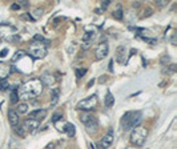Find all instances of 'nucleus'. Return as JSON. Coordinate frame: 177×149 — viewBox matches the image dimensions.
<instances>
[{
    "instance_id": "obj_1",
    "label": "nucleus",
    "mask_w": 177,
    "mask_h": 149,
    "mask_svg": "<svg viewBox=\"0 0 177 149\" xmlns=\"http://www.w3.org/2000/svg\"><path fill=\"white\" fill-rule=\"evenodd\" d=\"M43 82L40 81V79H31L28 81H25L17 92V97L23 98V100H30V98H35L43 92Z\"/></svg>"
},
{
    "instance_id": "obj_2",
    "label": "nucleus",
    "mask_w": 177,
    "mask_h": 149,
    "mask_svg": "<svg viewBox=\"0 0 177 149\" xmlns=\"http://www.w3.org/2000/svg\"><path fill=\"white\" fill-rule=\"evenodd\" d=\"M141 120H142V113L140 111L126 112L123 116V119H121V129H123L124 132L134 129L136 127H139Z\"/></svg>"
},
{
    "instance_id": "obj_3",
    "label": "nucleus",
    "mask_w": 177,
    "mask_h": 149,
    "mask_svg": "<svg viewBox=\"0 0 177 149\" xmlns=\"http://www.w3.org/2000/svg\"><path fill=\"white\" fill-rule=\"evenodd\" d=\"M49 43H43V41H36L33 40L28 47V53L35 59H43L47 55V45Z\"/></svg>"
},
{
    "instance_id": "obj_4",
    "label": "nucleus",
    "mask_w": 177,
    "mask_h": 149,
    "mask_svg": "<svg viewBox=\"0 0 177 149\" xmlns=\"http://www.w3.org/2000/svg\"><path fill=\"white\" fill-rule=\"evenodd\" d=\"M148 135V130L142 127H136L134 129H132L131 133V142L132 145L134 146H141L144 144L145 138H147Z\"/></svg>"
},
{
    "instance_id": "obj_5",
    "label": "nucleus",
    "mask_w": 177,
    "mask_h": 149,
    "mask_svg": "<svg viewBox=\"0 0 177 149\" xmlns=\"http://www.w3.org/2000/svg\"><path fill=\"white\" fill-rule=\"evenodd\" d=\"M97 105V96L96 95H92L88 96V97L83 98L81 101H79L77 104V109L83 112H89V111H93Z\"/></svg>"
},
{
    "instance_id": "obj_6",
    "label": "nucleus",
    "mask_w": 177,
    "mask_h": 149,
    "mask_svg": "<svg viewBox=\"0 0 177 149\" xmlns=\"http://www.w3.org/2000/svg\"><path fill=\"white\" fill-rule=\"evenodd\" d=\"M113 137H115V135H113V130L109 129L107 132V135L103 136V138L100 140L99 149H108V148H109V146L113 144Z\"/></svg>"
},
{
    "instance_id": "obj_7",
    "label": "nucleus",
    "mask_w": 177,
    "mask_h": 149,
    "mask_svg": "<svg viewBox=\"0 0 177 149\" xmlns=\"http://www.w3.org/2000/svg\"><path fill=\"white\" fill-rule=\"evenodd\" d=\"M108 51H109V47H108L107 43H105V41L100 43V44L96 47V49H95L96 59H97V60H101V59H104L105 56L108 55Z\"/></svg>"
},
{
    "instance_id": "obj_8",
    "label": "nucleus",
    "mask_w": 177,
    "mask_h": 149,
    "mask_svg": "<svg viewBox=\"0 0 177 149\" xmlns=\"http://www.w3.org/2000/svg\"><path fill=\"white\" fill-rule=\"evenodd\" d=\"M39 125H40V122L36 121V120H31V119H27L23 121L22 124V128L25 130V132H32V130L38 129Z\"/></svg>"
},
{
    "instance_id": "obj_9",
    "label": "nucleus",
    "mask_w": 177,
    "mask_h": 149,
    "mask_svg": "<svg viewBox=\"0 0 177 149\" xmlns=\"http://www.w3.org/2000/svg\"><path fill=\"white\" fill-rule=\"evenodd\" d=\"M46 116H47V111H46V109H36V111L28 113V119L36 120V121H39V122H40L41 120L46 119Z\"/></svg>"
},
{
    "instance_id": "obj_10",
    "label": "nucleus",
    "mask_w": 177,
    "mask_h": 149,
    "mask_svg": "<svg viewBox=\"0 0 177 149\" xmlns=\"http://www.w3.org/2000/svg\"><path fill=\"white\" fill-rule=\"evenodd\" d=\"M8 119H9V124H11L14 128L19 125L20 119H19V114L16 113L15 109H9V111H8Z\"/></svg>"
},
{
    "instance_id": "obj_11",
    "label": "nucleus",
    "mask_w": 177,
    "mask_h": 149,
    "mask_svg": "<svg viewBox=\"0 0 177 149\" xmlns=\"http://www.w3.org/2000/svg\"><path fill=\"white\" fill-rule=\"evenodd\" d=\"M125 52H126V49L124 45H120V47L117 48V51H116V60H117L118 63H121V64L125 63Z\"/></svg>"
},
{
    "instance_id": "obj_12",
    "label": "nucleus",
    "mask_w": 177,
    "mask_h": 149,
    "mask_svg": "<svg viewBox=\"0 0 177 149\" xmlns=\"http://www.w3.org/2000/svg\"><path fill=\"white\" fill-rule=\"evenodd\" d=\"M85 127H87V129L91 132V130H97V128H99V121H97V119L95 116H92L91 119L88 120V121L85 122Z\"/></svg>"
},
{
    "instance_id": "obj_13",
    "label": "nucleus",
    "mask_w": 177,
    "mask_h": 149,
    "mask_svg": "<svg viewBox=\"0 0 177 149\" xmlns=\"http://www.w3.org/2000/svg\"><path fill=\"white\" fill-rule=\"evenodd\" d=\"M9 72H11V69H9V65L0 63V80H7V77H8V74H9Z\"/></svg>"
},
{
    "instance_id": "obj_14",
    "label": "nucleus",
    "mask_w": 177,
    "mask_h": 149,
    "mask_svg": "<svg viewBox=\"0 0 177 149\" xmlns=\"http://www.w3.org/2000/svg\"><path fill=\"white\" fill-rule=\"evenodd\" d=\"M113 104H115V97H113V95L108 90L107 95H105V98H104V105L107 106V108H112Z\"/></svg>"
},
{
    "instance_id": "obj_15",
    "label": "nucleus",
    "mask_w": 177,
    "mask_h": 149,
    "mask_svg": "<svg viewBox=\"0 0 177 149\" xmlns=\"http://www.w3.org/2000/svg\"><path fill=\"white\" fill-rule=\"evenodd\" d=\"M95 35H96V33H95L93 31H92V32H85V33L83 35V43L85 44L84 47H88L89 43H92V40L95 39Z\"/></svg>"
},
{
    "instance_id": "obj_16",
    "label": "nucleus",
    "mask_w": 177,
    "mask_h": 149,
    "mask_svg": "<svg viewBox=\"0 0 177 149\" xmlns=\"http://www.w3.org/2000/svg\"><path fill=\"white\" fill-rule=\"evenodd\" d=\"M40 81L43 82V85L46 84V85H53L55 84V81H56V79L55 77H52L51 74H43L41 76V79H40Z\"/></svg>"
},
{
    "instance_id": "obj_17",
    "label": "nucleus",
    "mask_w": 177,
    "mask_h": 149,
    "mask_svg": "<svg viewBox=\"0 0 177 149\" xmlns=\"http://www.w3.org/2000/svg\"><path fill=\"white\" fill-rule=\"evenodd\" d=\"M15 111H16L17 114H25V113H28V104L27 103H19Z\"/></svg>"
},
{
    "instance_id": "obj_18",
    "label": "nucleus",
    "mask_w": 177,
    "mask_h": 149,
    "mask_svg": "<svg viewBox=\"0 0 177 149\" xmlns=\"http://www.w3.org/2000/svg\"><path fill=\"white\" fill-rule=\"evenodd\" d=\"M65 133H67L69 137H73L75 136V125L71 124V122H67V125H65Z\"/></svg>"
},
{
    "instance_id": "obj_19",
    "label": "nucleus",
    "mask_w": 177,
    "mask_h": 149,
    "mask_svg": "<svg viewBox=\"0 0 177 149\" xmlns=\"http://www.w3.org/2000/svg\"><path fill=\"white\" fill-rule=\"evenodd\" d=\"M51 104L52 105H55V104L57 103V100H59V89L57 88H55V89H52V96H51Z\"/></svg>"
},
{
    "instance_id": "obj_20",
    "label": "nucleus",
    "mask_w": 177,
    "mask_h": 149,
    "mask_svg": "<svg viewBox=\"0 0 177 149\" xmlns=\"http://www.w3.org/2000/svg\"><path fill=\"white\" fill-rule=\"evenodd\" d=\"M123 15H124V12H123V9H121L120 5H118L117 9L113 11V13H112V16L115 19H117V20H121V19H123Z\"/></svg>"
},
{
    "instance_id": "obj_21",
    "label": "nucleus",
    "mask_w": 177,
    "mask_h": 149,
    "mask_svg": "<svg viewBox=\"0 0 177 149\" xmlns=\"http://www.w3.org/2000/svg\"><path fill=\"white\" fill-rule=\"evenodd\" d=\"M55 125H56L57 130H60V132H64V130H65V125H67V122L63 121V120H60V122H59V121L55 122Z\"/></svg>"
},
{
    "instance_id": "obj_22",
    "label": "nucleus",
    "mask_w": 177,
    "mask_h": 149,
    "mask_svg": "<svg viewBox=\"0 0 177 149\" xmlns=\"http://www.w3.org/2000/svg\"><path fill=\"white\" fill-rule=\"evenodd\" d=\"M91 117H92V114H91V113H81V114H80V121L85 124V122L88 121V120L91 119Z\"/></svg>"
},
{
    "instance_id": "obj_23",
    "label": "nucleus",
    "mask_w": 177,
    "mask_h": 149,
    "mask_svg": "<svg viewBox=\"0 0 177 149\" xmlns=\"http://www.w3.org/2000/svg\"><path fill=\"white\" fill-rule=\"evenodd\" d=\"M15 132L17 133V136H20V137H24L25 136V130L23 129L20 125H17V127H15Z\"/></svg>"
},
{
    "instance_id": "obj_24",
    "label": "nucleus",
    "mask_w": 177,
    "mask_h": 149,
    "mask_svg": "<svg viewBox=\"0 0 177 149\" xmlns=\"http://www.w3.org/2000/svg\"><path fill=\"white\" fill-rule=\"evenodd\" d=\"M9 88V84L7 80H0V90H7Z\"/></svg>"
},
{
    "instance_id": "obj_25",
    "label": "nucleus",
    "mask_w": 177,
    "mask_h": 149,
    "mask_svg": "<svg viewBox=\"0 0 177 149\" xmlns=\"http://www.w3.org/2000/svg\"><path fill=\"white\" fill-rule=\"evenodd\" d=\"M24 55H25V52H24V51H19V52H16V53H15V56H14V57H12V61L20 60V59H22Z\"/></svg>"
},
{
    "instance_id": "obj_26",
    "label": "nucleus",
    "mask_w": 177,
    "mask_h": 149,
    "mask_svg": "<svg viewBox=\"0 0 177 149\" xmlns=\"http://www.w3.org/2000/svg\"><path fill=\"white\" fill-rule=\"evenodd\" d=\"M61 117H63L61 112H57V113H55L53 116H52V121H53V122H57L59 120H61Z\"/></svg>"
},
{
    "instance_id": "obj_27",
    "label": "nucleus",
    "mask_w": 177,
    "mask_h": 149,
    "mask_svg": "<svg viewBox=\"0 0 177 149\" xmlns=\"http://www.w3.org/2000/svg\"><path fill=\"white\" fill-rule=\"evenodd\" d=\"M32 15L35 16V19H38V17H40L41 15H43V9L41 8H39V9H33V12H32Z\"/></svg>"
},
{
    "instance_id": "obj_28",
    "label": "nucleus",
    "mask_w": 177,
    "mask_h": 149,
    "mask_svg": "<svg viewBox=\"0 0 177 149\" xmlns=\"http://www.w3.org/2000/svg\"><path fill=\"white\" fill-rule=\"evenodd\" d=\"M85 73H87V69L85 68H84V69H76V74H77L79 79H80V77H83Z\"/></svg>"
},
{
    "instance_id": "obj_29",
    "label": "nucleus",
    "mask_w": 177,
    "mask_h": 149,
    "mask_svg": "<svg viewBox=\"0 0 177 149\" xmlns=\"http://www.w3.org/2000/svg\"><path fill=\"white\" fill-rule=\"evenodd\" d=\"M17 98H19V97H17V92H16V90H14L12 95H11V101H12V103H16Z\"/></svg>"
},
{
    "instance_id": "obj_30",
    "label": "nucleus",
    "mask_w": 177,
    "mask_h": 149,
    "mask_svg": "<svg viewBox=\"0 0 177 149\" xmlns=\"http://www.w3.org/2000/svg\"><path fill=\"white\" fill-rule=\"evenodd\" d=\"M168 4V1H165V0H158V1H156V5H158V7H164V5Z\"/></svg>"
},
{
    "instance_id": "obj_31",
    "label": "nucleus",
    "mask_w": 177,
    "mask_h": 149,
    "mask_svg": "<svg viewBox=\"0 0 177 149\" xmlns=\"http://www.w3.org/2000/svg\"><path fill=\"white\" fill-rule=\"evenodd\" d=\"M9 41H12V43H14V41H20V36H17V35H15V36H12V37H9Z\"/></svg>"
},
{
    "instance_id": "obj_32",
    "label": "nucleus",
    "mask_w": 177,
    "mask_h": 149,
    "mask_svg": "<svg viewBox=\"0 0 177 149\" xmlns=\"http://www.w3.org/2000/svg\"><path fill=\"white\" fill-rule=\"evenodd\" d=\"M109 0H105V1L104 3H101V7H103V9H104V8H107L108 7V5H109Z\"/></svg>"
},
{
    "instance_id": "obj_33",
    "label": "nucleus",
    "mask_w": 177,
    "mask_h": 149,
    "mask_svg": "<svg viewBox=\"0 0 177 149\" xmlns=\"http://www.w3.org/2000/svg\"><path fill=\"white\" fill-rule=\"evenodd\" d=\"M126 149H136V148H131V146H129V148H126Z\"/></svg>"
}]
</instances>
